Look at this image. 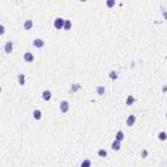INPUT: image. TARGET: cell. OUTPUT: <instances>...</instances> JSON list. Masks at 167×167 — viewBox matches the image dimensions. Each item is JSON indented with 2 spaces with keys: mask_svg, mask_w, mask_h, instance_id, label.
Returning a JSON list of instances; mask_svg holds the SVG:
<instances>
[{
  "mask_svg": "<svg viewBox=\"0 0 167 167\" xmlns=\"http://www.w3.org/2000/svg\"><path fill=\"white\" fill-rule=\"evenodd\" d=\"M64 22H65V20H63L61 17L55 18V21H54V26H55V29H57V30L64 29Z\"/></svg>",
  "mask_w": 167,
  "mask_h": 167,
  "instance_id": "cell-1",
  "label": "cell"
},
{
  "mask_svg": "<svg viewBox=\"0 0 167 167\" xmlns=\"http://www.w3.org/2000/svg\"><path fill=\"white\" fill-rule=\"evenodd\" d=\"M60 111L63 112V114H67L69 111V103L67 102V101H63L61 103H60Z\"/></svg>",
  "mask_w": 167,
  "mask_h": 167,
  "instance_id": "cell-2",
  "label": "cell"
},
{
  "mask_svg": "<svg viewBox=\"0 0 167 167\" xmlns=\"http://www.w3.org/2000/svg\"><path fill=\"white\" fill-rule=\"evenodd\" d=\"M33 46L37 47V48H42L45 46V41L41 39V38H35L34 41H33Z\"/></svg>",
  "mask_w": 167,
  "mask_h": 167,
  "instance_id": "cell-3",
  "label": "cell"
},
{
  "mask_svg": "<svg viewBox=\"0 0 167 167\" xmlns=\"http://www.w3.org/2000/svg\"><path fill=\"white\" fill-rule=\"evenodd\" d=\"M24 60H25L26 63H31L33 60H34V55H33L31 52H25V55H24Z\"/></svg>",
  "mask_w": 167,
  "mask_h": 167,
  "instance_id": "cell-4",
  "label": "cell"
},
{
  "mask_svg": "<svg viewBox=\"0 0 167 167\" xmlns=\"http://www.w3.org/2000/svg\"><path fill=\"white\" fill-rule=\"evenodd\" d=\"M135 123H136V116L135 115H129L128 119H127V125L132 127V125H135Z\"/></svg>",
  "mask_w": 167,
  "mask_h": 167,
  "instance_id": "cell-5",
  "label": "cell"
},
{
  "mask_svg": "<svg viewBox=\"0 0 167 167\" xmlns=\"http://www.w3.org/2000/svg\"><path fill=\"white\" fill-rule=\"evenodd\" d=\"M51 97H52V94H51V91H50V90H45V91L42 93V98H43V101H50Z\"/></svg>",
  "mask_w": 167,
  "mask_h": 167,
  "instance_id": "cell-6",
  "label": "cell"
},
{
  "mask_svg": "<svg viewBox=\"0 0 167 167\" xmlns=\"http://www.w3.org/2000/svg\"><path fill=\"white\" fill-rule=\"evenodd\" d=\"M4 51L7 54H11L13 51V42H7L5 43V47H4Z\"/></svg>",
  "mask_w": 167,
  "mask_h": 167,
  "instance_id": "cell-7",
  "label": "cell"
},
{
  "mask_svg": "<svg viewBox=\"0 0 167 167\" xmlns=\"http://www.w3.org/2000/svg\"><path fill=\"white\" fill-rule=\"evenodd\" d=\"M125 139V136H124V133H123V130H118L116 132V135H115V140H118V141H123Z\"/></svg>",
  "mask_w": 167,
  "mask_h": 167,
  "instance_id": "cell-8",
  "label": "cell"
},
{
  "mask_svg": "<svg viewBox=\"0 0 167 167\" xmlns=\"http://www.w3.org/2000/svg\"><path fill=\"white\" fill-rule=\"evenodd\" d=\"M33 118L35 120H41L42 119V111L41 110H34L33 111Z\"/></svg>",
  "mask_w": 167,
  "mask_h": 167,
  "instance_id": "cell-9",
  "label": "cell"
},
{
  "mask_svg": "<svg viewBox=\"0 0 167 167\" xmlns=\"http://www.w3.org/2000/svg\"><path fill=\"white\" fill-rule=\"evenodd\" d=\"M120 148H121V142L118 141V140H115V141L111 144V149H112V150H120Z\"/></svg>",
  "mask_w": 167,
  "mask_h": 167,
  "instance_id": "cell-10",
  "label": "cell"
},
{
  "mask_svg": "<svg viewBox=\"0 0 167 167\" xmlns=\"http://www.w3.org/2000/svg\"><path fill=\"white\" fill-rule=\"evenodd\" d=\"M31 27H33V21L31 20H26L25 24H24V29L25 30H30Z\"/></svg>",
  "mask_w": 167,
  "mask_h": 167,
  "instance_id": "cell-11",
  "label": "cell"
},
{
  "mask_svg": "<svg viewBox=\"0 0 167 167\" xmlns=\"http://www.w3.org/2000/svg\"><path fill=\"white\" fill-rule=\"evenodd\" d=\"M133 103H135V97H133V95H129V97L127 98V101H125V105H127V106H132Z\"/></svg>",
  "mask_w": 167,
  "mask_h": 167,
  "instance_id": "cell-12",
  "label": "cell"
},
{
  "mask_svg": "<svg viewBox=\"0 0 167 167\" xmlns=\"http://www.w3.org/2000/svg\"><path fill=\"white\" fill-rule=\"evenodd\" d=\"M80 167H91V162H90V159H84V161L81 162Z\"/></svg>",
  "mask_w": 167,
  "mask_h": 167,
  "instance_id": "cell-13",
  "label": "cell"
},
{
  "mask_svg": "<svg viewBox=\"0 0 167 167\" xmlns=\"http://www.w3.org/2000/svg\"><path fill=\"white\" fill-rule=\"evenodd\" d=\"M158 139H159L161 141H166V140H167V133H166V132H159V133H158Z\"/></svg>",
  "mask_w": 167,
  "mask_h": 167,
  "instance_id": "cell-14",
  "label": "cell"
},
{
  "mask_svg": "<svg viewBox=\"0 0 167 167\" xmlns=\"http://www.w3.org/2000/svg\"><path fill=\"white\" fill-rule=\"evenodd\" d=\"M71 27H72L71 20H65V22H64V30H69Z\"/></svg>",
  "mask_w": 167,
  "mask_h": 167,
  "instance_id": "cell-15",
  "label": "cell"
},
{
  "mask_svg": "<svg viewBox=\"0 0 167 167\" xmlns=\"http://www.w3.org/2000/svg\"><path fill=\"white\" fill-rule=\"evenodd\" d=\"M98 155L102 157V158H105V157H107V151H106L105 149H99V150H98Z\"/></svg>",
  "mask_w": 167,
  "mask_h": 167,
  "instance_id": "cell-16",
  "label": "cell"
},
{
  "mask_svg": "<svg viewBox=\"0 0 167 167\" xmlns=\"http://www.w3.org/2000/svg\"><path fill=\"white\" fill-rule=\"evenodd\" d=\"M18 82L20 85H25V75H18Z\"/></svg>",
  "mask_w": 167,
  "mask_h": 167,
  "instance_id": "cell-17",
  "label": "cell"
},
{
  "mask_svg": "<svg viewBox=\"0 0 167 167\" xmlns=\"http://www.w3.org/2000/svg\"><path fill=\"white\" fill-rule=\"evenodd\" d=\"M97 93H98L99 95H103V94H105V86H99V88L97 89Z\"/></svg>",
  "mask_w": 167,
  "mask_h": 167,
  "instance_id": "cell-18",
  "label": "cell"
},
{
  "mask_svg": "<svg viewBox=\"0 0 167 167\" xmlns=\"http://www.w3.org/2000/svg\"><path fill=\"white\" fill-rule=\"evenodd\" d=\"M114 5H115V0H108V2H107V7L108 8H111Z\"/></svg>",
  "mask_w": 167,
  "mask_h": 167,
  "instance_id": "cell-19",
  "label": "cell"
},
{
  "mask_svg": "<svg viewBox=\"0 0 167 167\" xmlns=\"http://www.w3.org/2000/svg\"><path fill=\"white\" fill-rule=\"evenodd\" d=\"M148 154H149V153H148V150H142V151H141V157H142V158H146V157H148Z\"/></svg>",
  "mask_w": 167,
  "mask_h": 167,
  "instance_id": "cell-20",
  "label": "cell"
},
{
  "mask_svg": "<svg viewBox=\"0 0 167 167\" xmlns=\"http://www.w3.org/2000/svg\"><path fill=\"white\" fill-rule=\"evenodd\" d=\"M110 73H111V75H110V77H111V78H112V80H114V78H116V77H118V75H116V72H114V71H112V72H110Z\"/></svg>",
  "mask_w": 167,
  "mask_h": 167,
  "instance_id": "cell-21",
  "label": "cell"
},
{
  "mask_svg": "<svg viewBox=\"0 0 167 167\" xmlns=\"http://www.w3.org/2000/svg\"><path fill=\"white\" fill-rule=\"evenodd\" d=\"M4 30H5V27H4V25H2L0 26V34H4Z\"/></svg>",
  "mask_w": 167,
  "mask_h": 167,
  "instance_id": "cell-22",
  "label": "cell"
},
{
  "mask_svg": "<svg viewBox=\"0 0 167 167\" xmlns=\"http://www.w3.org/2000/svg\"><path fill=\"white\" fill-rule=\"evenodd\" d=\"M166 116H167V112H166Z\"/></svg>",
  "mask_w": 167,
  "mask_h": 167,
  "instance_id": "cell-23",
  "label": "cell"
}]
</instances>
